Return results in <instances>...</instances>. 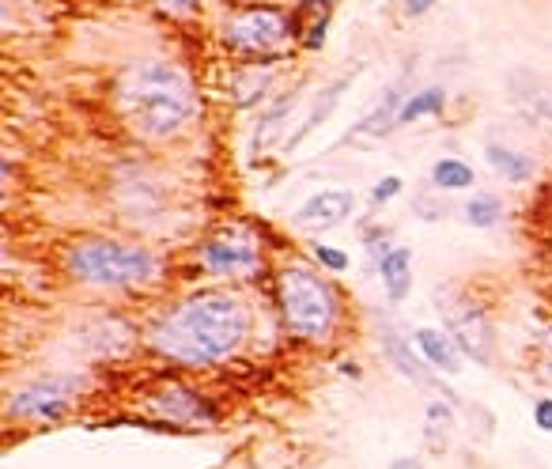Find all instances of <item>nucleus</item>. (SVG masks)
I'll return each instance as SVG.
<instances>
[{"label":"nucleus","instance_id":"1","mask_svg":"<svg viewBox=\"0 0 552 469\" xmlns=\"http://www.w3.org/2000/svg\"><path fill=\"white\" fill-rule=\"evenodd\" d=\"M250 330H254V314L246 299L208 288L159 314L148 326V345L171 364L216 367L250 341Z\"/></svg>","mask_w":552,"mask_h":469},{"label":"nucleus","instance_id":"2","mask_svg":"<svg viewBox=\"0 0 552 469\" xmlns=\"http://www.w3.org/2000/svg\"><path fill=\"white\" fill-rule=\"evenodd\" d=\"M118 110L140 140H174L197 122V87L182 65L144 57L118 76Z\"/></svg>","mask_w":552,"mask_h":469},{"label":"nucleus","instance_id":"3","mask_svg":"<svg viewBox=\"0 0 552 469\" xmlns=\"http://www.w3.org/2000/svg\"><path fill=\"white\" fill-rule=\"evenodd\" d=\"M65 273L95 292H129V288L156 284L163 277V258L129 239L91 235V239H76L65 250Z\"/></svg>","mask_w":552,"mask_h":469},{"label":"nucleus","instance_id":"4","mask_svg":"<svg viewBox=\"0 0 552 469\" xmlns=\"http://www.w3.org/2000/svg\"><path fill=\"white\" fill-rule=\"evenodd\" d=\"M276 303H280L288 333H295L299 341L322 345L341 326V299L333 292V284L318 277L311 265H284L280 269Z\"/></svg>","mask_w":552,"mask_h":469},{"label":"nucleus","instance_id":"5","mask_svg":"<svg viewBox=\"0 0 552 469\" xmlns=\"http://www.w3.org/2000/svg\"><path fill=\"white\" fill-rule=\"evenodd\" d=\"M224 38L239 57H276L292 42V23L280 8L254 4V8H239L227 19Z\"/></svg>","mask_w":552,"mask_h":469},{"label":"nucleus","instance_id":"6","mask_svg":"<svg viewBox=\"0 0 552 469\" xmlns=\"http://www.w3.org/2000/svg\"><path fill=\"white\" fill-rule=\"evenodd\" d=\"M435 307L443 314V322H447V333L458 341L462 348V356H469L473 364H492V356H496V337H492V322H488V314L466 296H450V288H439V296H435Z\"/></svg>","mask_w":552,"mask_h":469},{"label":"nucleus","instance_id":"7","mask_svg":"<svg viewBox=\"0 0 552 469\" xmlns=\"http://www.w3.org/2000/svg\"><path fill=\"white\" fill-rule=\"evenodd\" d=\"M201 269L212 277H254L261 269V243L246 227H227L201 243Z\"/></svg>","mask_w":552,"mask_h":469},{"label":"nucleus","instance_id":"8","mask_svg":"<svg viewBox=\"0 0 552 469\" xmlns=\"http://www.w3.org/2000/svg\"><path fill=\"white\" fill-rule=\"evenodd\" d=\"M72 401H76V383L65 379V375H46V379H35L23 390L12 394L8 401V417L12 420H53L69 417Z\"/></svg>","mask_w":552,"mask_h":469},{"label":"nucleus","instance_id":"9","mask_svg":"<svg viewBox=\"0 0 552 469\" xmlns=\"http://www.w3.org/2000/svg\"><path fill=\"white\" fill-rule=\"evenodd\" d=\"M356 212V193L345 190V186H329V190L311 193L299 212H295V224L303 231H329V227H341L352 220Z\"/></svg>","mask_w":552,"mask_h":469},{"label":"nucleus","instance_id":"10","mask_svg":"<svg viewBox=\"0 0 552 469\" xmlns=\"http://www.w3.org/2000/svg\"><path fill=\"white\" fill-rule=\"evenodd\" d=\"M382 352L390 356V364L409 379V383H416V386H428V390H435V394H443V398L450 401V394H447V386L439 383L432 375V364L420 356V348L413 345V341H405L401 333H394V330H382Z\"/></svg>","mask_w":552,"mask_h":469},{"label":"nucleus","instance_id":"11","mask_svg":"<svg viewBox=\"0 0 552 469\" xmlns=\"http://www.w3.org/2000/svg\"><path fill=\"white\" fill-rule=\"evenodd\" d=\"M152 413H159L171 424H208V420H216V409L190 386H163L159 398L152 401Z\"/></svg>","mask_w":552,"mask_h":469},{"label":"nucleus","instance_id":"12","mask_svg":"<svg viewBox=\"0 0 552 469\" xmlns=\"http://www.w3.org/2000/svg\"><path fill=\"white\" fill-rule=\"evenodd\" d=\"M413 345L420 348V356H424L435 371H443V375H454V371L462 367L458 364V360H462V348H458V341H454L447 330L420 326V330L413 333Z\"/></svg>","mask_w":552,"mask_h":469},{"label":"nucleus","instance_id":"13","mask_svg":"<svg viewBox=\"0 0 552 469\" xmlns=\"http://www.w3.org/2000/svg\"><path fill=\"white\" fill-rule=\"evenodd\" d=\"M379 280L390 303H405L409 292H413V250L394 246L386 258H379Z\"/></svg>","mask_w":552,"mask_h":469},{"label":"nucleus","instance_id":"14","mask_svg":"<svg viewBox=\"0 0 552 469\" xmlns=\"http://www.w3.org/2000/svg\"><path fill=\"white\" fill-rule=\"evenodd\" d=\"M488 152V163H492V171L500 174L503 182H511V186H522V182H530L534 178V159L526 156V152H515V148H507V144H488L484 148Z\"/></svg>","mask_w":552,"mask_h":469},{"label":"nucleus","instance_id":"15","mask_svg":"<svg viewBox=\"0 0 552 469\" xmlns=\"http://www.w3.org/2000/svg\"><path fill=\"white\" fill-rule=\"evenodd\" d=\"M473 182H477V171L469 167L466 159H458V156L435 159V167H432V186L435 190H443V193L469 190Z\"/></svg>","mask_w":552,"mask_h":469},{"label":"nucleus","instance_id":"16","mask_svg":"<svg viewBox=\"0 0 552 469\" xmlns=\"http://www.w3.org/2000/svg\"><path fill=\"white\" fill-rule=\"evenodd\" d=\"M443 106H447L443 87H424V91H413V95H405V103H401L397 125H413V122H420V118L443 114Z\"/></svg>","mask_w":552,"mask_h":469},{"label":"nucleus","instance_id":"17","mask_svg":"<svg viewBox=\"0 0 552 469\" xmlns=\"http://www.w3.org/2000/svg\"><path fill=\"white\" fill-rule=\"evenodd\" d=\"M401 103H405V91H390L386 99H382L367 118H363V125L356 129V133H367V137H386L390 129H397V114H401Z\"/></svg>","mask_w":552,"mask_h":469},{"label":"nucleus","instance_id":"18","mask_svg":"<svg viewBox=\"0 0 552 469\" xmlns=\"http://www.w3.org/2000/svg\"><path fill=\"white\" fill-rule=\"evenodd\" d=\"M466 224L477 227V231H488V227H496L503 220V201L496 193H477V197H469L466 209Z\"/></svg>","mask_w":552,"mask_h":469},{"label":"nucleus","instance_id":"19","mask_svg":"<svg viewBox=\"0 0 552 469\" xmlns=\"http://www.w3.org/2000/svg\"><path fill=\"white\" fill-rule=\"evenodd\" d=\"M348 84H352V76H341L337 84H329L326 91L318 95V103H314L311 118H307V125H303V129H295L292 144H295V140H303L307 133H311V129H318V125L326 122V114H333V110H337V103H341V95H345V87H348Z\"/></svg>","mask_w":552,"mask_h":469},{"label":"nucleus","instance_id":"20","mask_svg":"<svg viewBox=\"0 0 552 469\" xmlns=\"http://www.w3.org/2000/svg\"><path fill=\"white\" fill-rule=\"evenodd\" d=\"M292 103H295V95H288V99H280V103H276L273 110H269V114L261 118V122H258V133H254V148H265V144H269V133L276 137V129L284 125V118H288Z\"/></svg>","mask_w":552,"mask_h":469},{"label":"nucleus","instance_id":"21","mask_svg":"<svg viewBox=\"0 0 552 469\" xmlns=\"http://www.w3.org/2000/svg\"><path fill=\"white\" fill-rule=\"evenodd\" d=\"M450 424H454V409L447 405V398L432 401V405H428V428H432V447L435 451H443V439H439V432L450 428Z\"/></svg>","mask_w":552,"mask_h":469},{"label":"nucleus","instance_id":"22","mask_svg":"<svg viewBox=\"0 0 552 469\" xmlns=\"http://www.w3.org/2000/svg\"><path fill=\"white\" fill-rule=\"evenodd\" d=\"M314 258L326 265L329 273H348V254L345 250H337V246H326V243H314Z\"/></svg>","mask_w":552,"mask_h":469},{"label":"nucleus","instance_id":"23","mask_svg":"<svg viewBox=\"0 0 552 469\" xmlns=\"http://www.w3.org/2000/svg\"><path fill=\"white\" fill-rule=\"evenodd\" d=\"M401 190H405L401 174H386V178H379V182H375V190H371V201H375V205H386V201L401 197Z\"/></svg>","mask_w":552,"mask_h":469},{"label":"nucleus","instance_id":"24","mask_svg":"<svg viewBox=\"0 0 552 469\" xmlns=\"http://www.w3.org/2000/svg\"><path fill=\"white\" fill-rule=\"evenodd\" d=\"M534 424L541 432H552V398L534 401Z\"/></svg>","mask_w":552,"mask_h":469},{"label":"nucleus","instance_id":"25","mask_svg":"<svg viewBox=\"0 0 552 469\" xmlns=\"http://www.w3.org/2000/svg\"><path fill=\"white\" fill-rule=\"evenodd\" d=\"M159 8H167L171 16H193L201 8V0H159Z\"/></svg>","mask_w":552,"mask_h":469},{"label":"nucleus","instance_id":"26","mask_svg":"<svg viewBox=\"0 0 552 469\" xmlns=\"http://www.w3.org/2000/svg\"><path fill=\"white\" fill-rule=\"evenodd\" d=\"M439 0H405V12L409 16H424V12H432Z\"/></svg>","mask_w":552,"mask_h":469},{"label":"nucleus","instance_id":"27","mask_svg":"<svg viewBox=\"0 0 552 469\" xmlns=\"http://www.w3.org/2000/svg\"><path fill=\"white\" fill-rule=\"evenodd\" d=\"M386 469H424V462H420L416 454H401V458H394Z\"/></svg>","mask_w":552,"mask_h":469}]
</instances>
